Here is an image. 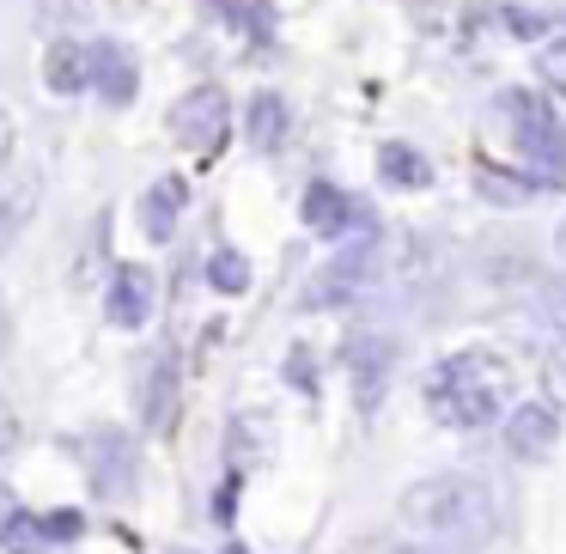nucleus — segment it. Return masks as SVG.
Wrapping results in <instances>:
<instances>
[{
    "instance_id": "1",
    "label": "nucleus",
    "mask_w": 566,
    "mask_h": 554,
    "mask_svg": "<svg viewBox=\"0 0 566 554\" xmlns=\"http://www.w3.org/2000/svg\"><path fill=\"white\" fill-rule=\"evenodd\" d=\"M402 524L432 548H481L500 530V500L481 475H427L402 493Z\"/></svg>"
},
{
    "instance_id": "2",
    "label": "nucleus",
    "mask_w": 566,
    "mask_h": 554,
    "mask_svg": "<svg viewBox=\"0 0 566 554\" xmlns=\"http://www.w3.org/2000/svg\"><path fill=\"white\" fill-rule=\"evenodd\" d=\"M505 390H512V372L493 354H451L444 366H432L427 378V408L444 427H488L500 415Z\"/></svg>"
},
{
    "instance_id": "3",
    "label": "nucleus",
    "mask_w": 566,
    "mask_h": 554,
    "mask_svg": "<svg viewBox=\"0 0 566 554\" xmlns=\"http://www.w3.org/2000/svg\"><path fill=\"white\" fill-rule=\"evenodd\" d=\"M384 262H390L384 238H359V244H347L342 257H329V262L317 269L305 305L329 311V305H354L359 293H378V286H384Z\"/></svg>"
},
{
    "instance_id": "4",
    "label": "nucleus",
    "mask_w": 566,
    "mask_h": 554,
    "mask_svg": "<svg viewBox=\"0 0 566 554\" xmlns=\"http://www.w3.org/2000/svg\"><path fill=\"white\" fill-rule=\"evenodd\" d=\"M226 123H232V111H226V92L220 86H196L189 98L171 104V135L184 140V147H220L226 140Z\"/></svg>"
},
{
    "instance_id": "5",
    "label": "nucleus",
    "mask_w": 566,
    "mask_h": 554,
    "mask_svg": "<svg viewBox=\"0 0 566 554\" xmlns=\"http://www.w3.org/2000/svg\"><path fill=\"white\" fill-rule=\"evenodd\" d=\"M505 116H512V128H517V147H524L530 159H542L548 171L566 159V147H560V128H554V111H548V98H530V92H505Z\"/></svg>"
},
{
    "instance_id": "6",
    "label": "nucleus",
    "mask_w": 566,
    "mask_h": 554,
    "mask_svg": "<svg viewBox=\"0 0 566 554\" xmlns=\"http://www.w3.org/2000/svg\"><path fill=\"white\" fill-rule=\"evenodd\" d=\"M342 366H347V378H354V396H359V408H378V396H384V384H390V366H396V342H384V335H354V342L342 347Z\"/></svg>"
},
{
    "instance_id": "7",
    "label": "nucleus",
    "mask_w": 566,
    "mask_h": 554,
    "mask_svg": "<svg viewBox=\"0 0 566 554\" xmlns=\"http://www.w3.org/2000/svg\"><path fill=\"white\" fill-rule=\"evenodd\" d=\"M554 445H560V408H554V403L512 408V420H505V451L524 457V463H542Z\"/></svg>"
},
{
    "instance_id": "8",
    "label": "nucleus",
    "mask_w": 566,
    "mask_h": 554,
    "mask_svg": "<svg viewBox=\"0 0 566 554\" xmlns=\"http://www.w3.org/2000/svg\"><path fill=\"white\" fill-rule=\"evenodd\" d=\"M147 317H153V274H147V262H123L111 281V323L140 330Z\"/></svg>"
},
{
    "instance_id": "9",
    "label": "nucleus",
    "mask_w": 566,
    "mask_h": 554,
    "mask_svg": "<svg viewBox=\"0 0 566 554\" xmlns=\"http://www.w3.org/2000/svg\"><path fill=\"white\" fill-rule=\"evenodd\" d=\"M43 86L62 92V98L86 92L92 86V43H74V38L50 43V55H43Z\"/></svg>"
},
{
    "instance_id": "10",
    "label": "nucleus",
    "mask_w": 566,
    "mask_h": 554,
    "mask_svg": "<svg viewBox=\"0 0 566 554\" xmlns=\"http://www.w3.org/2000/svg\"><path fill=\"white\" fill-rule=\"evenodd\" d=\"M92 481L104 493H128V481H135V445L123 432H98V445H92Z\"/></svg>"
},
{
    "instance_id": "11",
    "label": "nucleus",
    "mask_w": 566,
    "mask_h": 554,
    "mask_svg": "<svg viewBox=\"0 0 566 554\" xmlns=\"http://www.w3.org/2000/svg\"><path fill=\"white\" fill-rule=\"evenodd\" d=\"M140 420H147V432H171L177 427V366H171V359H159V366L147 372V390H140Z\"/></svg>"
},
{
    "instance_id": "12",
    "label": "nucleus",
    "mask_w": 566,
    "mask_h": 554,
    "mask_svg": "<svg viewBox=\"0 0 566 554\" xmlns=\"http://www.w3.org/2000/svg\"><path fill=\"white\" fill-rule=\"evenodd\" d=\"M298 213H305V226H311V232L342 238V226L354 220V201H347L335 184H311V189H305V201H298Z\"/></svg>"
},
{
    "instance_id": "13",
    "label": "nucleus",
    "mask_w": 566,
    "mask_h": 554,
    "mask_svg": "<svg viewBox=\"0 0 566 554\" xmlns=\"http://www.w3.org/2000/svg\"><path fill=\"white\" fill-rule=\"evenodd\" d=\"M92 86H98L111 104L135 98V67H128V55L116 50V43H98V50H92Z\"/></svg>"
},
{
    "instance_id": "14",
    "label": "nucleus",
    "mask_w": 566,
    "mask_h": 554,
    "mask_svg": "<svg viewBox=\"0 0 566 554\" xmlns=\"http://www.w3.org/2000/svg\"><path fill=\"white\" fill-rule=\"evenodd\" d=\"M177 213H184V184H177V177H165V184H153L147 208H140V226H147V238H153V244H165V238H171Z\"/></svg>"
},
{
    "instance_id": "15",
    "label": "nucleus",
    "mask_w": 566,
    "mask_h": 554,
    "mask_svg": "<svg viewBox=\"0 0 566 554\" xmlns=\"http://www.w3.org/2000/svg\"><path fill=\"white\" fill-rule=\"evenodd\" d=\"M244 123H250V147H256V153H274V147L286 140V104L274 98V92H262V98H250V116H244Z\"/></svg>"
},
{
    "instance_id": "16",
    "label": "nucleus",
    "mask_w": 566,
    "mask_h": 554,
    "mask_svg": "<svg viewBox=\"0 0 566 554\" xmlns=\"http://www.w3.org/2000/svg\"><path fill=\"white\" fill-rule=\"evenodd\" d=\"M0 548H7V554H43V548H50L43 518L38 512H7V518H0Z\"/></svg>"
},
{
    "instance_id": "17",
    "label": "nucleus",
    "mask_w": 566,
    "mask_h": 554,
    "mask_svg": "<svg viewBox=\"0 0 566 554\" xmlns=\"http://www.w3.org/2000/svg\"><path fill=\"white\" fill-rule=\"evenodd\" d=\"M475 189H481L488 201H500V208H517V201L536 196V184H530V177H512V171H500V165H481V171H475Z\"/></svg>"
},
{
    "instance_id": "18",
    "label": "nucleus",
    "mask_w": 566,
    "mask_h": 554,
    "mask_svg": "<svg viewBox=\"0 0 566 554\" xmlns=\"http://www.w3.org/2000/svg\"><path fill=\"white\" fill-rule=\"evenodd\" d=\"M378 171L390 177V184H408V189H420V184L432 177V165L420 159L415 147H384V153H378Z\"/></svg>"
},
{
    "instance_id": "19",
    "label": "nucleus",
    "mask_w": 566,
    "mask_h": 554,
    "mask_svg": "<svg viewBox=\"0 0 566 554\" xmlns=\"http://www.w3.org/2000/svg\"><path fill=\"white\" fill-rule=\"evenodd\" d=\"M208 281H213V293H244V286H250V262L238 257V250H213V257H208Z\"/></svg>"
},
{
    "instance_id": "20",
    "label": "nucleus",
    "mask_w": 566,
    "mask_h": 554,
    "mask_svg": "<svg viewBox=\"0 0 566 554\" xmlns=\"http://www.w3.org/2000/svg\"><path fill=\"white\" fill-rule=\"evenodd\" d=\"M536 74L548 80V86L566 92V38H554V43H542V50H536Z\"/></svg>"
},
{
    "instance_id": "21",
    "label": "nucleus",
    "mask_w": 566,
    "mask_h": 554,
    "mask_svg": "<svg viewBox=\"0 0 566 554\" xmlns=\"http://www.w3.org/2000/svg\"><path fill=\"white\" fill-rule=\"evenodd\" d=\"M80 530H86V518H80V512H50V518H43V536H50V542H74Z\"/></svg>"
},
{
    "instance_id": "22",
    "label": "nucleus",
    "mask_w": 566,
    "mask_h": 554,
    "mask_svg": "<svg viewBox=\"0 0 566 554\" xmlns=\"http://www.w3.org/2000/svg\"><path fill=\"white\" fill-rule=\"evenodd\" d=\"M542 378H548L554 403H566V342H560V347H548V359H542Z\"/></svg>"
},
{
    "instance_id": "23",
    "label": "nucleus",
    "mask_w": 566,
    "mask_h": 554,
    "mask_svg": "<svg viewBox=\"0 0 566 554\" xmlns=\"http://www.w3.org/2000/svg\"><path fill=\"white\" fill-rule=\"evenodd\" d=\"M548 311H554V323L566 330V286H554V299H548Z\"/></svg>"
},
{
    "instance_id": "24",
    "label": "nucleus",
    "mask_w": 566,
    "mask_h": 554,
    "mask_svg": "<svg viewBox=\"0 0 566 554\" xmlns=\"http://www.w3.org/2000/svg\"><path fill=\"white\" fill-rule=\"evenodd\" d=\"M390 554H451V548H432V542H402V548H390Z\"/></svg>"
},
{
    "instance_id": "25",
    "label": "nucleus",
    "mask_w": 566,
    "mask_h": 554,
    "mask_svg": "<svg viewBox=\"0 0 566 554\" xmlns=\"http://www.w3.org/2000/svg\"><path fill=\"white\" fill-rule=\"evenodd\" d=\"M7 147H13V123H7V111H0V165H7Z\"/></svg>"
},
{
    "instance_id": "26",
    "label": "nucleus",
    "mask_w": 566,
    "mask_h": 554,
    "mask_svg": "<svg viewBox=\"0 0 566 554\" xmlns=\"http://www.w3.org/2000/svg\"><path fill=\"white\" fill-rule=\"evenodd\" d=\"M220 554H250V548H244V542H232V548H220Z\"/></svg>"
},
{
    "instance_id": "27",
    "label": "nucleus",
    "mask_w": 566,
    "mask_h": 554,
    "mask_svg": "<svg viewBox=\"0 0 566 554\" xmlns=\"http://www.w3.org/2000/svg\"><path fill=\"white\" fill-rule=\"evenodd\" d=\"M560 250H566V220H560Z\"/></svg>"
},
{
    "instance_id": "28",
    "label": "nucleus",
    "mask_w": 566,
    "mask_h": 554,
    "mask_svg": "<svg viewBox=\"0 0 566 554\" xmlns=\"http://www.w3.org/2000/svg\"><path fill=\"white\" fill-rule=\"evenodd\" d=\"M0 244H7V220H0Z\"/></svg>"
}]
</instances>
